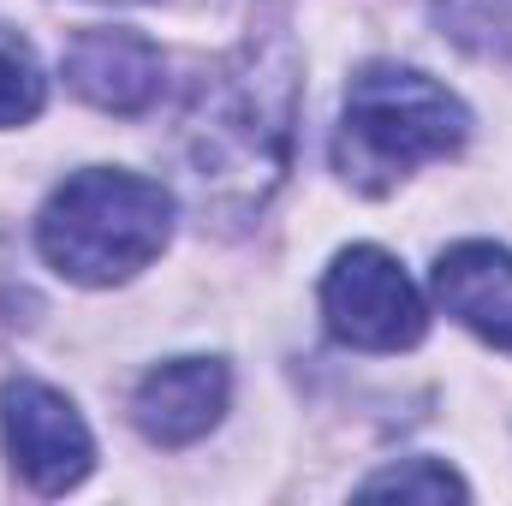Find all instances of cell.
Listing matches in <instances>:
<instances>
[{"instance_id":"cell-1","label":"cell","mask_w":512,"mask_h":506,"mask_svg":"<svg viewBox=\"0 0 512 506\" xmlns=\"http://www.w3.org/2000/svg\"><path fill=\"white\" fill-rule=\"evenodd\" d=\"M298 126V66L292 54L245 48L203 72L191 108L179 114V161L203 209L251 215L292 167Z\"/></svg>"},{"instance_id":"cell-2","label":"cell","mask_w":512,"mask_h":506,"mask_svg":"<svg viewBox=\"0 0 512 506\" xmlns=\"http://www.w3.org/2000/svg\"><path fill=\"white\" fill-rule=\"evenodd\" d=\"M167 233H173V197L155 179L120 173V167L72 173L36 221V245L48 268L78 286L131 280L161 256Z\"/></svg>"},{"instance_id":"cell-3","label":"cell","mask_w":512,"mask_h":506,"mask_svg":"<svg viewBox=\"0 0 512 506\" xmlns=\"http://www.w3.org/2000/svg\"><path fill=\"white\" fill-rule=\"evenodd\" d=\"M465 108L411 66H364L346 90L334 167L358 191H387L411 167L441 161L465 143Z\"/></svg>"},{"instance_id":"cell-4","label":"cell","mask_w":512,"mask_h":506,"mask_svg":"<svg viewBox=\"0 0 512 506\" xmlns=\"http://www.w3.org/2000/svg\"><path fill=\"white\" fill-rule=\"evenodd\" d=\"M322 316H328L334 340H346L358 352H405L423 340V322H429L411 274L376 245H352L334 256V268L322 280Z\"/></svg>"},{"instance_id":"cell-5","label":"cell","mask_w":512,"mask_h":506,"mask_svg":"<svg viewBox=\"0 0 512 506\" xmlns=\"http://www.w3.org/2000/svg\"><path fill=\"white\" fill-rule=\"evenodd\" d=\"M0 429H6V453L24 471L30 489L42 495H66L90 477L96 465V441L78 417V405L66 393H54L48 381H6L0 387Z\"/></svg>"},{"instance_id":"cell-6","label":"cell","mask_w":512,"mask_h":506,"mask_svg":"<svg viewBox=\"0 0 512 506\" xmlns=\"http://www.w3.org/2000/svg\"><path fill=\"white\" fill-rule=\"evenodd\" d=\"M66 84L102 114H143L161 96V48L137 30H84L66 48Z\"/></svg>"},{"instance_id":"cell-7","label":"cell","mask_w":512,"mask_h":506,"mask_svg":"<svg viewBox=\"0 0 512 506\" xmlns=\"http://www.w3.org/2000/svg\"><path fill=\"white\" fill-rule=\"evenodd\" d=\"M227 411V364L215 358H173L137 381L131 417L155 447H185L209 435Z\"/></svg>"},{"instance_id":"cell-8","label":"cell","mask_w":512,"mask_h":506,"mask_svg":"<svg viewBox=\"0 0 512 506\" xmlns=\"http://www.w3.org/2000/svg\"><path fill=\"white\" fill-rule=\"evenodd\" d=\"M435 298L471 334L512 352V251L501 245H453L435 262Z\"/></svg>"},{"instance_id":"cell-9","label":"cell","mask_w":512,"mask_h":506,"mask_svg":"<svg viewBox=\"0 0 512 506\" xmlns=\"http://www.w3.org/2000/svg\"><path fill=\"white\" fill-rule=\"evenodd\" d=\"M42 108V72L18 36L0 30V126H24Z\"/></svg>"},{"instance_id":"cell-10","label":"cell","mask_w":512,"mask_h":506,"mask_svg":"<svg viewBox=\"0 0 512 506\" xmlns=\"http://www.w3.org/2000/svg\"><path fill=\"white\" fill-rule=\"evenodd\" d=\"M358 495H423V501H447V495H465V483L435 465V459H411V465H393L376 471L370 483H358Z\"/></svg>"}]
</instances>
